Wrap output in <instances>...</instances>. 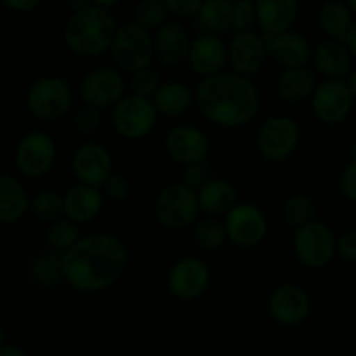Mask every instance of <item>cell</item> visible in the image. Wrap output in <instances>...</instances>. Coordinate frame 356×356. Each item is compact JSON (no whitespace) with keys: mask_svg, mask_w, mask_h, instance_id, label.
I'll use <instances>...</instances> for the list:
<instances>
[{"mask_svg":"<svg viewBox=\"0 0 356 356\" xmlns=\"http://www.w3.org/2000/svg\"><path fill=\"white\" fill-rule=\"evenodd\" d=\"M127 264V247L120 238L110 233H92L82 236L65 254V280L75 291L94 294L117 284Z\"/></svg>","mask_w":356,"mask_h":356,"instance_id":"6da1fadb","label":"cell"},{"mask_svg":"<svg viewBox=\"0 0 356 356\" xmlns=\"http://www.w3.org/2000/svg\"><path fill=\"white\" fill-rule=\"evenodd\" d=\"M202 117L222 129H240L257 115L261 97L250 79L233 72L202 79L195 90Z\"/></svg>","mask_w":356,"mask_h":356,"instance_id":"7a4b0ae2","label":"cell"},{"mask_svg":"<svg viewBox=\"0 0 356 356\" xmlns=\"http://www.w3.org/2000/svg\"><path fill=\"white\" fill-rule=\"evenodd\" d=\"M117 21L108 9L92 6L80 13H73L65 26V44L73 54L82 58H96L110 51L117 35Z\"/></svg>","mask_w":356,"mask_h":356,"instance_id":"3957f363","label":"cell"},{"mask_svg":"<svg viewBox=\"0 0 356 356\" xmlns=\"http://www.w3.org/2000/svg\"><path fill=\"white\" fill-rule=\"evenodd\" d=\"M292 247L296 259L302 266L309 270H323L336 257L337 238L325 222L312 221L296 229Z\"/></svg>","mask_w":356,"mask_h":356,"instance_id":"277c9868","label":"cell"},{"mask_svg":"<svg viewBox=\"0 0 356 356\" xmlns=\"http://www.w3.org/2000/svg\"><path fill=\"white\" fill-rule=\"evenodd\" d=\"M110 52L117 68L131 75L139 70L149 68V63L155 56L152 35L136 23H127L118 28Z\"/></svg>","mask_w":356,"mask_h":356,"instance_id":"5b68a950","label":"cell"},{"mask_svg":"<svg viewBox=\"0 0 356 356\" xmlns=\"http://www.w3.org/2000/svg\"><path fill=\"white\" fill-rule=\"evenodd\" d=\"M73 94L63 76H40L26 92V108L40 120H58L72 108Z\"/></svg>","mask_w":356,"mask_h":356,"instance_id":"8992f818","label":"cell"},{"mask_svg":"<svg viewBox=\"0 0 356 356\" xmlns=\"http://www.w3.org/2000/svg\"><path fill=\"white\" fill-rule=\"evenodd\" d=\"M301 141V131L296 120L285 115H275L259 127L256 138L257 152L268 162H284L294 155Z\"/></svg>","mask_w":356,"mask_h":356,"instance_id":"52a82bcc","label":"cell"},{"mask_svg":"<svg viewBox=\"0 0 356 356\" xmlns=\"http://www.w3.org/2000/svg\"><path fill=\"white\" fill-rule=\"evenodd\" d=\"M159 111L152 99L131 94L125 96L111 111V124L120 138L136 141L143 139L155 129Z\"/></svg>","mask_w":356,"mask_h":356,"instance_id":"ba28073f","label":"cell"},{"mask_svg":"<svg viewBox=\"0 0 356 356\" xmlns=\"http://www.w3.org/2000/svg\"><path fill=\"white\" fill-rule=\"evenodd\" d=\"M200 212L198 195L186 184H170L163 188L155 200V216L169 229L188 228Z\"/></svg>","mask_w":356,"mask_h":356,"instance_id":"9c48e42d","label":"cell"},{"mask_svg":"<svg viewBox=\"0 0 356 356\" xmlns=\"http://www.w3.org/2000/svg\"><path fill=\"white\" fill-rule=\"evenodd\" d=\"M56 143L47 132L31 131L26 132L17 141L14 152V162L21 176L42 177L52 169L56 162Z\"/></svg>","mask_w":356,"mask_h":356,"instance_id":"30bf717a","label":"cell"},{"mask_svg":"<svg viewBox=\"0 0 356 356\" xmlns=\"http://www.w3.org/2000/svg\"><path fill=\"white\" fill-rule=\"evenodd\" d=\"M222 222L229 242L242 249L259 245L268 235V218L256 204H236Z\"/></svg>","mask_w":356,"mask_h":356,"instance_id":"8fae6325","label":"cell"},{"mask_svg":"<svg viewBox=\"0 0 356 356\" xmlns=\"http://www.w3.org/2000/svg\"><path fill=\"white\" fill-rule=\"evenodd\" d=\"M80 96L87 106L99 111L115 108L125 97V80L118 70L96 68L82 79Z\"/></svg>","mask_w":356,"mask_h":356,"instance_id":"7c38bea8","label":"cell"},{"mask_svg":"<svg viewBox=\"0 0 356 356\" xmlns=\"http://www.w3.org/2000/svg\"><path fill=\"white\" fill-rule=\"evenodd\" d=\"M353 101L346 80H323L312 96V110L323 124L337 125L350 117Z\"/></svg>","mask_w":356,"mask_h":356,"instance_id":"4fadbf2b","label":"cell"},{"mask_svg":"<svg viewBox=\"0 0 356 356\" xmlns=\"http://www.w3.org/2000/svg\"><path fill=\"white\" fill-rule=\"evenodd\" d=\"M211 284V270L200 257H183L170 268L167 287L174 298L191 301L205 294Z\"/></svg>","mask_w":356,"mask_h":356,"instance_id":"5bb4252c","label":"cell"},{"mask_svg":"<svg viewBox=\"0 0 356 356\" xmlns=\"http://www.w3.org/2000/svg\"><path fill=\"white\" fill-rule=\"evenodd\" d=\"M72 172L79 184L101 188L113 174V159L101 143H83L72 159Z\"/></svg>","mask_w":356,"mask_h":356,"instance_id":"9a60e30c","label":"cell"},{"mask_svg":"<svg viewBox=\"0 0 356 356\" xmlns=\"http://www.w3.org/2000/svg\"><path fill=\"white\" fill-rule=\"evenodd\" d=\"M268 313L282 327H298L308 320L312 313V299L305 289L298 285H280L268 299Z\"/></svg>","mask_w":356,"mask_h":356,"instance_id":"2e32d148","label":"cell"},{"mask_svg":"<svg viewBox=\"0 0 356 356\" xmlns=\"http://www.w3.org/2000/svg\"><path fill=\"white\" fill-rule=\"evenodd\" d=\"M268 58L266 40L256 31L235 33L228 44V63L233 73L250 79L261 72Z\"/></svg>","mask_w":356,"mask_h":356,"instance_id":"e0dca14e","label":"cell"},{"mask_svg":"<svg viewBox=\"0 0 356 356\" xmlns=\"http://www.w3.org/2000/svg\"><path fill=\"white\" fill-rule=\"evenodd\" d=\"M211 143L205 132L195 125H176L165 138V149L170 159L183 165L204 162Z\"/></svg>","mask_w":356,"mask_h":356,"instance_id":"ac0fdd59","label":"cell"},{"mask_svg":"<svg viewBox=\"0 0 356 356\" xmlns=\"http://www.w3.org/2000/svg\"><path fill=\"white\" fill-rule=\"evenodd\" d=\"M186 61L191 72L200 75L202 79L218 75L228 63V45L219 35L202 33L191 42Z\"/></svg>","mask_w":356,"mask_h":356,"instance_id":"d6986e66","label":"cell"},{"mask_svg":"<svg viewBox=\"0 0 356 356\" xmlns=\"http://www.w3.org/2000/svg\"><path fill=\"white\" fill-rule=\"evenodd\" d=\"M264 40L268 56L285 70L306 66L313 56L309 42L298 31L287 30L284 33L264 37Z\"/></svg>","mask_w":356,"mask_h":356,"instance_id":"ffe728a7","label":"cell"},{"mask_svg":"<svg viewBox=\"0 0 356 356\" xmlns=\"http://www.w3.org/2000/svg\"><path fill=\"white\" fill-rule=\"evenodd\" d=\"M190 45L186 28L179 23H165L153 37V51L165 66H177L186 61Z\"/></svg>","mask_w":356,"mask_h":356,"instance_id":"44dd1931","label":"cell"},{"mask_svg":"<svg viewBox=\"0 0 356 356\" xmlns=\"http://www.w3.org/2000/svg\"><path fill=\"white\" fill-rule=\"evenodd\" d=\"M313 66L325 80H346L353 72V56L343 42H322L313 51Z\"/></svg>","mask_w":356,"mask_h":356,"instance_id":"7402d4cb","label":"cell"},{"mask_svg":"<svg viewBox=\"0 0 356 356\" xmlns=\"http://www.w3.org/2000/svg\"><path fill=\"white\" fill-rule=\"evenodd\" d=\"M257 26L264 37L291 30L299 13V0H256Z\"/></svg>","mask_w":356,"mask_h":356,"instance_id":"603a6c76","label":"cell"},{"mask_svg":"<svg viewBox=\"0 0 356 356\" xmlns=\"http://www.w3.org/2000/svg\"><path fill=\"white\" fill-rule=\"evenodd\" d=\"M65 218L76 225L90 222L101 212L104 204V195L99 188L76 184L70 188L65 195Z\"/></svg>","mask_w":356,"mask_h":356,"instance_id":"cb8c5ba5","label":"cell"},{"mask_svg":"<svg viewBox=\"0 0 356 356\" xmlns=\"http://www.w3.org/2000/svg\"><path fill=\"white\" fill-rule=\"evenodd\" d=\"M197 195L200 211L212 218L226 216L238 204L236 188L228 179H221V177H212Z\"/></svg>","mask_w":356,"mask_h":356,"instance_id":"d4e9b609","label":"cell"},{"mask_svg":"<svg viewBox=\"0 0 356 356\" xmlns=\"http://www.w3.org/2000/svg\"><path fill=\"white\" fill-rule=\"evenodd\" d=\"M30 209L26 190L16 177L0 174V225L19 221Z\"/></svg>","mask_w":356,"mask_h":356,"instance_id":"484cf974","label":"cell"},{"mask_svg":"<svg viewBox=\"0 0 356 356\" xmlns=\"http://www.w3.org/2000/svg\"><path fill=\"white\" fill-rule=\"evenodd\" d=\"M316 76L306 66L284 70L277 82V92L287 103H301L312 99L316 89Z\"/></svg>","mask_w":356,"mask_h":356,"instance_id":"4316f807","label":"cell"},{"mask_svg":"<svg viewBox=\"0 0 356 356\" xmlns=\"http://www.w3.org/2000/svg\"><path fill=\"white\" fill-rule=\"evenodd\" d=\"M153 104H155L159 115H165V117H179L184 115L195 103V94L188 86L183 82H176L170 80L160 86L159 92L153 97Z\"/></svg>","mask_w":356,"mask_h":356,"instance_id":"83f0119b","label":"cell"},{"mask_svg":"<svg viewBox=\"0 0 356 356\" xmlns=\"http://www.w3.org/2000/svg\"><path fill=\"white\" fill-rule=\"evenodd\" d=\"M318 24L330 40L344 44L351 26H353L351 9L339 0L325 2L318 10Z\"/></svg>","mask_w":356,"mask_h":356,"instance_id":"f1b7e54d","label":"cell"},{"mask_svg":"<svg viewBox=\"0 0 356 356\" xmlns=\"http://www.w3.org/2000/svg\"><path fill=\"white\" fill-rule=\"evenodd\" d=\"M232 0H204L198 10V24L205 33L221 35L233 30Z\"/></svg>","mask_w":356,"mask_h":356,"instance_id":"f546056e","label":"cell"},{"mask_svg":"<svg viewBox=\"0 0 356 356\" xmlns=\"http://www.w3.org/2000/svg\"><path fill=\"white\" fill-rule=\"evenodd\" d=\"M30 271L37 284L44 287L58 285L59 282L65 280V254L51 249L49 252L35 257Z\"/></svg>","mask_w":356,"mask_h":356,"instance_id":"4dcf8cb0","label":"cell"},{"mask_svg":"<svg viewBox=\"0 0 356 356\" xmlns=\"http://www.w3.org/2000/svg\"><path fill=\"white\" fill-rule=\"evenodd\" d=\"M80 240H82V233H80L79 225L66 218H61L56 222H52L47 232L49 247L61 254L72 250Z\"/></svg>","mask_w":356,"mask_h":356,"instance_id":"1f68e13d","label":"cell"},{"mask_svg":"<svg viewBox=\"0 0 356 356\" xmlns=\"http://www.w3.org/2000/svg\"><path fill=\"white\" fill-rule=\"evenodd\" d=\"M30 211L35 218L52 225L65 216V198L58 191L44 190L30 200Z\"/></svg>","mask_w":356,"mask_h":356,"instance_id":"d6a6232c","label":"cell"},{"mask_svg":"<svg viewBox=\"0 0 356 356\" xmlns=\"http://www.w3.org/2000/svg\"><path fill=\"white\" fill-rule=\"evenodd\" d=\"M228 240L225 222L214 218L198 221L193 228V242L202 250H218Z\"/></svg>","mask_w":356,"mask_h":356,"instance_id":"836d02e7","label":"cell"},{"mask_svg":"<svg viewBox=\"0 0 356 356\" xmlns=\"http://www.w3.org/2000/svg\"><path fill=\"white\" fill-rule=\"evenodd\" d=\"M285 221L296 229L315 221V204L306 195H292L284 204Z\"/></svg>","mask_w":356,"mask_h":356,"instance_id":"e575fe53","label":"cell"},{"mask_svg":"<svg viewBox=\"0 0 356 356\" xmlns=\"http://www.w3.org/2000/svg\"><path fill=\"white\" fill-rule=\"evenodd\" d=\"M167 7L163 0H141L136 7L134 23L145 30H159L165 24Z\"/></svg>","mask_w":356,"mask_h":356,"instance_id":"d590c367","label":"cell"},{"mask_svg":"<svg viewBox=\"0 0 356 356\" xmlns=\"http://www.w3.org/2000/svg\"><path fill=\"white\" fill-rule=\"evenodd\" d=\"M160 76L155 70L145 68L131 75V90L134 96L145 97V99H153L160 89Z\"/></svg>","mask_w":356,"mask_h":356,"instance_id":"8d00e7d4","label":"cell"},{"mask_svg":"<svg viewBox=\"0 0 356 356\" xmlns=\"http://www.w3.org/2000/svg\"><path fill=\"white\" fill-rule=\"evenodd\" d=\"M257 24V9L254 0H236L233 6V30L236 33L254 31Z\"/></svg>","mask_w":356,"mask_h":356,"instance_id":"74e56055","label":"cell"},{"mask_svg":"<svg viewBox=\"0 0 356 356\" xmlns=\"http://www.w3.org/2000/svg\"><path fill=\"white\" fill-rule=\"evenodd\" d=\"M73 124H75L76 132H80V134L83 136H92L96 134L101 129V125H103V115H101V111L96 110V108L83 104V106L75 113Z\"/></svg>","mask_w":356,"mask_h":356,"instance_id":"f35d334b","label":"cell"},{"mask_svg":"<svg viewBox=\"0 0 356 356\" xmlns=\"http://www.w3.org/2000/svg\"><path fill=\"white\" fill-rule=\"evenodd\" d=\"M184 183L188 188H191L193 191H200L202 188L205 186V184L209 183V181L212 179V169L211 165H209V162H197V163H191V165H186V169H184Z\"/></svg>","mask_w":356,"mask_h":356,"instance_id":"ab89813d","label":"cell"},{"mask_svg":"<svg viewBox=\"0 0 356 356\" xmlns=\"http://www.w3.org/2000/svg\"><path fill=\"white\" fill-rule=\"evenodd\" d=\"M101 188H103L104 197L115 202L125 200V198L129 197V193H131V183H129L127 177L122 176V174H111L106 179V183Z\"/></svg>","mask_w":356,"mask_h":356,"instance_id":"60d3db41","label":"cell"},{"mask_svg":"<svg viewBox=\"0 0 356 356\" xmlns=\"http://www.w3.org/2000/svg\"><path fill=\"white\" fill-rule=\"evenodd\" d=\"M167 13L174 14L176 17H195L200 10L204 0H163Z\"/></svg>","mask_w":356,"mask_h":356,"instance_id":"b9f144b4","label":"cell"},{"mask_svg":"<svg viewBox=\"0 0 356 356\" xmlns=\"http://www.w3.org/2000/svg\"><path fill=\"white\" fill-rule=\"evenodd\" d=\"M339 190L346 200L356 204V160H351L341 172Z\"/></svg>","mask_w":356,"mask_h":356,"instance_id":"7bdbcfd3","label":"cell"},{"mask_svg":"<svg viewBox=\"0 0 356 356\" xmlns=\"http://www.w3.org/2000/svg\"><path fill=\"white\" fill-rule=\"evenodd\" d=\"M337 254L350 263H356V232H346L337 238Z\"/></svg>","mask_w":356,"mask_h":356,"instance_id":"ee69618b","label":"cell"},{"mask_svg":"<svg viewBox=\"0 0 356 356\" xmlns=\"http://www.w3.org/2000/svg\"><path fill=\"white\" fill-rule=\"evenodd\" d=\"M0 2L14 13H30V10L37 9L40 0H0Z\"/></svg>","mask_w":356,"mask_h":356,"instance_id":"f6af8a7d","label":"cell"},{"mask_svg":"<svg viewBox=\"0 0 356 356\" xmlns=\"http://www.w3.org/2000/svg\"><path fill=\"white\" fill-rule=\"evenodd\" d=\"M66 7L72 9L73 13H80L83 9H89V7L94 6L92 0H65Z\"/></svg>","mask_w":356,"mask_h":356,"instance_id":"bcb514c9","label":"cell"},{"mask_svg":"<svg viewBox=\"0 0 356 356\" xmlns=\"http://www.w3.org/2000/svg\"><path fill=\"white\" fill-rule=\"evenodd\" d=\"M344 44H346L348 51L351 52V56L356 58V23H353V26H351V30H350V33H348L346 42H344Z\"/></svg>","mask_w":356,"mask_h":356,"instance_id":"7dc6e473","label":"cell"},{"mask_svg":"<svg viewBox=\"0 0 356 356\" xmlns=\"http://www.w3.org/2000/svg\"><path fill=\"white\" fill-rule=\"evenodd\" d=\"M0 356H28V353L17 346H6L0 351Z\"/></svg>","mask_w":356,"mask_h":356,"instance_id":"c3c4849f","label":"cell"},{"mask_svg":"<svg viewBox=\"0 0 356 356\" xmlns=\"http://www.w3.org/2000/svg\"><path fill=\"white\" fill-rule=\"evenodd\" d=\"M346 83H348V89H350L351 96H353V99H356V70H353V72L348 75Z\"/></svg>","mask_w":356,"mask_h":356,"instance_id":"681fc988","label":"cell"},{"mask_svg":"<svg viewBox=\"0 0 356 356\" xmlns=\"http://www.w3.org/2000/svg\"><path fill=\"white\" fill-rule=\"evenodd\" d=\"M92 2H94V6L103 7V9H108V10H110L111 7L118 6V3H120L122 0H92Z\"/></svg>","mask_w":356,"mask_h":356,"instance_id":"f907efd6","label":"cell"},{"mask_svg":"<svg viewBox=\"0 0 356 356\" xmlns=\"http://www.w3.org/2000/svg\"><path fill=\"white\" fill-rule=\"evenodd\" d=\"M6 346H7V344H6V330L0 327V351H2Z\"/></svg>","mask_w":356,"mask_h":356,"instance_id":"816d5d0a","label":"cell"},{"mask_svg":"<svg viewBox=\"0 0 356 356\" xmlns=\"http://www.w3.org/2000/svg\"><path fill=\"white\" fill-rule=\"evenodd\" d=\"M350 156H351V160H356V141L350 146Z\"/></svg>","mask_w":356,"mask_h":356,"instance_id":"f5cc1de1","label":"cell"},{"mask_svg":"<svg viewBox=\"0 0 356 356\" xmlns=\"http://www.w3.org/2000/svg\"><path fill=\"white\" fill-rule=\"evenodd\" d=\"M346 6L350 7L351 13H356V0H346Z\"/></svg>","mask_w":356,"mask_h":356,"instance_id":"db71d44e","label":"cell"},{"mask_svg":"<svg viewBox=\"0 0 356 356\" xmlns=\"http://www.w3.org/2000/svg\"><path fill=\"white\" fill-rule=\"evenodd\" d=\"M0 277H2V264H0Z\"/></svg>","mask_w":356,"mask_h":356,"instance_id":"11a10c76","label":"cell"}]
</instances>
